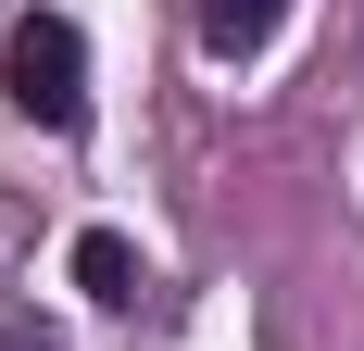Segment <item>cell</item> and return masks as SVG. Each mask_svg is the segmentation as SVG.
Wrapping results in <instances>:
<instances>
[{"mask_svg": "<svg viewBox=\"0 0 364 351\" xmlns=\"http://www.w3.org/2000/svg\"><path fill=\"white\" fill-rule=\"evenodd\" d=\"M0 351H50V339H38V326H0Z\"/></svg>", "mask_w": 364, "mask_h": 351, "instance_id": "cell-4", "label": "cell"}, {"mask_svg": "<svg viewBox=\"0 0 364 351\" xmlns=\"http://www.w3.org/2000/svg\"><path fill=\"white\" fill-rule=\"evenodd\" d=\"M0 101L26 113V126H50V139H75L88 126V38L63 13H26L13 50H0Z\"/></svg>", "mask_w": 364, "mask_h": 351, "instance_id": "cell-1", "label": "cell"}, {"mask_svg": "<svg viewBox=\"0 0 364 351\" xmlns=\"http://www.w3.org/2000/svg\"><path fill=\"white\" fill-rule=\"evenodd\" d=\"M75 288H88V301H139V251L113 239V226H88V239H75Z\"/></svg>", "mask_w": 364, "mask_h": 351, "instance_id": "cell-3", "label": "cell"}, {"mask_svg": "<svg viewBox=\"0 0 364 351\" xmlns=\"http://www.w3.org/2000/svg\"><path fill=\"white\" fill-rule=\"evenodd\" d=\"M188 26H201V50H214V63H264V50H277V26H289V0H188Z\"/></svg>", "mask_w": 364, "mask_h": 351, "instance_id": "cell-2", "label": "cell"}]
</instances>
